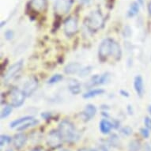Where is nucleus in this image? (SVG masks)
Wrapping results in <instances>:
<instances>
[{
	"label": "nucleus",
	"instance_id": "f257e3e1",
	"mask_svg": "<svg viewBox=\"0 0 151 151\" xmlns=\"http://www.w3.org/2000/svg\"><path fill=\"white\" fill-rule=\"evenodd\" d=\"M98 56L102 61L109 57H113L116 60H119L122 56V49L120 45L111 38H106L102 40L98 48Z\"/></svg>",
	"mask_w": 151,
	"mask_h": 151
},
{
	"label": "nucleus",
	"instance_id": "f03ea898",
	"mask_svg": "<svg viewBox=\"0 0 151 151\" xmlns=\"http://www.w3.org/2000/svg\"><path fill=\"white\" fill-rule=\"evenodd\" d=\"M59 132L63 140L67 142H75L80 139V134L71 122L63 119L59 125Z\"/></svg>",
	"mask_w": 151,
	"mask_h": 151
},
{
	"label": "nucleus",
	"instance_id": "7ed1b4c3",
	"mask_svg": "<svg viewBox=\"0 0 151 151\" xmlns=\"http://www.w3.org/2000/svg\"><path fill=\"white\" fill-rule=\"evenodd\" d=\"M104 25V17L101 13L96 10L92 11L86 17V26L92 32H97Z\"/></svg>",
	"mask_w": 151,
	"mask_h": 151
},
{
	"label": "nucleus",
	"instance_id": "20e7f679",
	"mask_svg": "<svg viewBox=\"0 0 151 151\" xmlns=\"http://www.w3.org/2000/svg\"><path fill=\"white\" fill-rule=\"evenodd\" d=\"M26 95L22 89L17 88H13L10 93V104L14 108H20L25 103Z\"/></svg>",
	"mask_w": 151,
	"mask_h": 151
},
{
	"label": "nucleus",
	"instance_id": "39448f33",
	"mask_svg": "<svg viewBox=\"0 0 151 151\" xmlns=\"http://www.w3.org/2000/svg\"><path fill=\"white\" fill-rule=\"evenodd\" d=\"M22 67L23 60H19V61L14 63L11 67H9V69L6 70V74H4V77H3V81H4V82L5 83H8L11 80L14 79L16 77V75L21 71V70L22 69Z\"/></svg>",
	"mask_w": 151,
	"mask_h": 151
},
{
	"label": "nucleus",
	"instance_id": "423d86ee",
	"mask_svg": "<svg viewBox=\"0 0 151 151\" xmlns=\"http://www.w3.org/2000/svg\"><path fill=\"white\" fill-rule=\"evenodd\" d=\"M74 0H55V12L57 14L63 15L69 12L73 6Z\"/></svg>",
	"mask_w": 151,
	"mask_h": 151
},
{
	"label": "nucleus",
	"instance_id": "0eeeda50",
	"mask_svg": "<svg viewBox=\"0 0 151 151\" xmlns=\"http://www.w3.org/2000/svg\"><path fill=\"white\" fill-rule=\"evenodd\" d=\"M78 25L76 17H67L63 24V30L67 37H72L78 31Z\"/></svg>",
	"mask_w": 151,
	"mask_h": 151
},
{
	"label": "nucleus",
	"instance_id": "6e6552de",
	"mask_svg": "<svg viewBox=\"0 0 151 151\" xmlns=\"http://www.w3.org/2000/svg\"><path fill=\"white\" fill-rule=\"evenodd\" d=\"M63 141L59 131H50L47 137V143L52 148H58L61 146Z\"/></svg>",
	"mask_w": 151,
	"mask_h": 151
},
{
	"label": "nucleus",
	"instance_id": "1a4fd4ad",
	"mask_svg": "<svg viewBox=\"0 0 151 151\" xmlns=\"http://www.w3.org/2000/svg\"><path fill=\"white\" fill-rule=\"evenodd\" d=\"M110 79V74L106 72L104 74L98 75L96 74L91 78V79L89 80L88 87H93L94 86H98V85H104L106 84Z\"/></svg>",
	"mask_w": 151,
	"mask_h": 151
},
{
	"label": "nucleus",
	"instance_id": "9d476101",
	"mask_svg": "<svg viewBox=\"0 0 151 151\" xmlns=\"http://www.w3.org/2000/svg\"><path fill=\"white\" fill-rule=\"evenodd\" d=\"M37 86H38V80L37 78L32 77L26 81V82L24 84L22 90L28 97L33 93V92L37 89Z\"/></svg>",
	"mask_w": 151,
	"mask_h": 151
},
{
	"label": "nucleus",
	"instance_id": "9b49d317",
	"mask_svg": "<svg viewBox=\"0 0 151 151\" xmlns=\"http://www.w3.org/2000/svg\"><path fill=\"white\" fill-rule=\"evenodd\" d=\"M134 89L135 90V93L138 95V97H142L144 95V82L143 78L141 75H137L134 78Z\"/></svg>",
	"mask_w": 151,
	"mask_h": 151
},
{
	"label": "nucleus",
	"instance_id": "f8f14e48",
	"mask_svg": "<svg viewBox=\"0 0 151 151\" xmlns=\"http://www.w3.org/2000/svg\"><path fill=\"white\" fill-rule=\"evenodd\" d=\"M82 68V66L81 63L78 62H71L65 66L64 72L67 74H78Z\"/></svg>",
	"mask_w": 151,
	"mask_h": 151
},
{
	"label": "nucleus",
	"instance_id": "ddd939ff",
	"mask_svg": "<svg viewBox=\"0 0 151 151\" xmlns=\"http://www.w3.org/2000/svg\"><path fill=\"white\" fill-rule=\"evenodd\" d=\"M27 142V136L24 133H17L13 138V144L15 148L21 149L25 146Z\"/></svg>",
	"mask_w": 151,
	"mask_h": 151
},
{
	"label": "nucleus",
	"instance_id": "4468645a",
	"mask_svg": "<svg viewBox=\"0 0 151 151\" xmlns=\"http://www.w3.org/2000/svg\"><path fill=\"white\" fill-rule=\"evenodd\" d=\"M97 109L95 105L89 104L85 107L84 111H82V116L84 117V119L88 121L95 116V115L97 114Z\"/></svg>",
	"mask_w": 151,
	"mask_h": 151
},
{
	"label": "nucleus",
	"instance_id": "2eb2a0df",
	"mask_svg": "<svg viewBox=\"0 0 151 151\" xmlns=\"http://www.w3.org/2000/svg\"><path fill=\"white\" fill-rule=\"evenodd\" d=\"M114 128V125L108 119H102L99 123L100 131L103 134H108Z\"/></svg>",
	"mask_w": 151,
	"mask_h": 151
},
{
	"label": "nucleus",
	"instance_id": "dca6fc26",
	"mask_svg": "<svg viewBox=\"0 0 151 151\" xmlns=\"http://www.w3.org/2000/svg\"><path fill=\"white\" fill-rule=\"evenodd\" d=\"M47 0H31L30 6L37 12H43L47 8Z\"/></svg>",
	"mask_w": 151,
	"mask_h": 151
},
{
	"label": "nucleus",
	"instance_id": "f3484780",
	"mask_svg": "<svg viewBox=\"0 0 151 151\" xmlns=\"http://www.w3.org/2000/svg\"><path fill=\"white\" fill-rule=\"evenodd\" d=\"M104 89H101V88H97V89H90L86 93H85L83 94V98L84 99H90V98H93V97H96L97 96H100V95H102V94L104 93Z\"/></svg>",
	"mask_w": 151,
	"mask_h": 151
},
{
	"label": "nucleus",
	"instance_id": "a211bd4d",
	"mask_svg": "<svg viewBox=\"0 0 151 151\" xmlns=\"http://www.w3.org/2000/svg\"><path fill=\"white\" fill-rule=\"evenodd\" d=\"M140 10V4L138 2H133L130 5L128 10H127V17H133L136 16Z\"/></svg>",
	"mask_w": 151,
	"mask_h": 151
},
{
	"label": "nucleus",
	"instance_id": "6ab92c4d",
	"mask_svg": "<svg viewBox=\"0 0 151 151\" xmlns=\"http://www.w3.org/2000/svg\"><path fill=\"white\" fill-rule=\"evenodd\" d=\"M33 119V117L30 116H26L21 117V118H18V119H15L13 122L10 123V127L11 128H15V127H18L21 125H22L24 123H25L28 120H30V119Z\"/></svg>",
	"mask_w": 151,
	"mask_h": 151
},
{
	"label": "nucleus",
	"instance_id": "aec40b11",
	"mask_svg": "<svg viewBox=\"0 0 151 151\" xmlns=\"http://www.w3.org/2000/svg\"><path fill=\"white\" fill-rule=\"evenodd\" d=\"M69 90L74 95L79 94L81 93V91H82L81 84L78 81H76V80H73V82H70L69 85Z\"/></svg>",
	"mask_w": 151,
	"mask_h": 151
},
{
	"label": "nucleus",
	"instance_id": "412c9836",
	"mask_svg": "<svg viewBox=\"0 0 151 151\" xmlns=\"http://www.w3.org/2000/svg\"><path fill=\"white\" fill-rule=\"evenodd\" d=\"M38 124H39V121H38L37 119L33 118V119H30V120H28V121H26L25 123H24L22 125H21V126H19L18 127H17V130L18 131H25V130L29 128V127L36 126V125H37Z\"/></svg>",
	"mask_w": 151,
	"mask_h": 151
},
{
	"label": "nucleus",
	"instance_id": "4be33fe9",
	"mask_svg": "<svg viewBox=\"0 0 151 151\" xmlns=\"http://www.w3.org/2000/svg\"><path fill=\"white\" fill-rule=\"evenodd\" d=\"M13 108L14 107L11 104H7V105L4 106V108L1 111V113H0V118L2 119L7 118L11 114V112L13 111Z\"/></svg>",
	"mask_w": 151,
	"mask_h": 151
},
{
	"label": "nucleus",
	"instance_id": "5701e85b",
	"mask_svg": "<svg viewBox=\"0 0 151 151\" xmlns=\"http://www.w3.org/2000/svg\"><path fill=\"white\" fill-rule=\"evenodd\" d=\"M142 146L138 140H132L128 144V151H141Z\"/></svg>",
	"mask_w": 151,
	"mask_h": 151
},
{
	"label": "nucleus",
	"instance_id": "b1692460",
	"mask_svg": "<svg viewBox=\"0 0 151 151\" xmlns=\"http://www.w3.org/2000/svg\"><path fill=\"white\" fill-rule=\"evenodd\" d=\"M63 77L62 74H53L52 77L47 80V83L50 85L55 84V83H58V82H60L61 80H63Z\"/></svg>",
	"mask_w": 151,
	"mask_h": 151
},
{
	"label": "nucleus",
	"instance_id": "393cba45",
	"mask_svg": "<svg viewBox=\"0 0 151 151\" xmlns=\"http://www.w3.org/2000/svg\"><path fill=\"white\" fill-rule=\"evenodd\" d=\"M12 141L13 139L10 136L6 135V134H2L0 136V146H2V147L3 146H5V145L10 144Z\"/></svg>",
	"mask_w": 151,
	"mask_h": 151
},
{
	"label": "nucleus",
	"instance_id": "a878e982",
	"mask_svg": "<svg viewBox=\"0 0 151 151\" xmlns=\"http://www.w3.org/2000/svg\"><path fill=\"white\" fill-rule=\"evenodd\" d=\"M92 71V67H82V70H80V72L78 73V76L81 78H85L88 76Z\"/></svg>",
	"mask_w": 151,
	"mask_h": 151
},
{
	"label": "nucleus",
	"instance_id": "bb28decb",
	"mask_svg": "<svg viewBox=\"0 0 151 151\" xmlns=\"http://www.w3.org/2000/svg\"><path fill=\"white\" fill-rule=\"evenodd\" d=\"M121 133L124 135H126V136H129V135H131L132 134V132H133V130L131 128V127L129 126H125L124 127H122L121 130Z\"/></svg>",
	"mask_w": 151,
	"mask_h": 151
},
{
	"label": "nucleus",
	"instance_id": "cd10ccee",
	"mask_svg": "<svg viewBox=\"0 0 151 151\" xmlns=\"http://www.w3.org/2000/svg\"><path fill=\"white\" fill-rule=\"evenodd\" d=\"M139 131H140V134L144 139H148L150 137V130L146 127H142V128H140Z\"/></svg>",
	"mask_w": 151,
	"mask_h": 151
},
{
	"label": "nucleus",
	"instance_id": "c85d7f7f",
	"mask_svg": "<svg viewBox=\"0 0 151 151\" xmlns=\"http://www.w3.org/2000/svg\"><path fill=\"white\" fill-rule=\"evenodd\" d=\"M4 37H5L6 40H11L14 37V32H13L12 30L8 29L4 32Z\"/></svg>",
	"mask_w": 151,
	"mask_h": 151
},
{
	"label": "nucleus",
	"instance_id": "c756f323",
	"mask_svg": "<svg viewBox=\"0 0 151 151\" xmlns=\"http://www.w3.org/2000/svg\"><path fill=\"white\" fill-rule=\"evenodd\" d=\"M144 124L147 129H149L151 131V117L146 116L144 119Z\"/></svg>",
	"mask_w": 151,
	"mask_h": 151
},
{
	"label": "nucleus",
	"instance_id": "7c9ffc66",
	"mask_svg": "<svg viewBox=\"0 0 151 151\" xmlns=\"http://www.w3.org/2000/svg\"><path fill=\"white\" fill-rule=\"evenodd\" d=\"M118 142H119V138H118L116 134H113V135L110 138V142H111V145H113V146L118 145Z\"/></svg>",
	"mask_w": 151,
	"mask_h": 151
},
{
	"label": "nucleus",
	"instance_id": "2f4dec72",
	"mask_svg": "<svg viewBox=\"0 0 151 151\" xmlns=\"http://www.w3.org/2000/svg\"><path fill=\"white\" fill-rule=\"evenodd\" d=\"M119 94L121 95L122 97H130V94H129V93L127 90H125V89H121L120 91H119Z\"/></svg>",
	"mask_w": 151,
	"mask_h": 151
},
{
	"label": "nucleus",
	"instance_id": "473e14b6",
	"mask_svg": "<svg viewBox=\"0 0 151 151\" xmlns=\"http://www.w3.org/2000/svg\"><path fill=\"white\" fill-rule=\"evenodd\" d=\"M127 113L129 115H133L134 114V109H133V107L131 104H128L127 107Z\"/></svg>",
	"mask_w": 151,
	"mask_h": 151
},
{
	"label": "nucleus",
	"instance_id": "72a5a7b5",
	"mask_svg": "<svg viewBox=\"0 0 151 151\" xmlns=\"http://www.w3.org/2000/svg\"><path fill=\"white\" fill-rule=\"evenodd\" d=\"M50 116H51V113L50 112H42V114H41V117L44 118L45 119H49Z\"/></svg>",
	"mask_w": 151,
	"mask_h": 151
},
{
	"label": "nucleus",
	"instance_id": "f704fd0d",
	"mask_svg": "<svg viewBox=\"0 0 151 151\" xmlns=\"http://www.w3.org/2000/svg\"><path fill=\"white\" fill-rule=\"evenodd\" d=\"M78 1L83 5H88L91 2V0H78Z\"/></svg>",
	"mask_w": 151,
	"mask_h": 151
},
{
	"label": "nucleus",
	"instance_id": "c9c22d12",
	"mask_svg": "<svg viewBox=\"0 0 151 151\" xmlns=\"http://www.w3.org/2000/svg\"><path fill=\"white\" fill-rule=\"evenodd\" d=\"M147 10H148L149 14H150V16L151 17V1L150 2H149L148 6H147Z\"/></svg>",
	"mask_w": 151,
	"mask_h": 151
},
{
	"label": "nucleus",
	"instance_id": "e433bc0d",
	"mask_svg": "<svg viewBox=\"0 0 151 151\" xmlns=\"http://www.w3.org/2000/svg\"><path fill=\"white\" fill-rule=\"evenodd\" d=\"M100 151H109V150L107 149L106 146H101V147H100Z\"/></svg>",
	"mask_w": 151,
	"mask_h": 151
},
{
	"label": "nucleus",
	"instance_id": "4c0bfd02",
	"mask_svg": "<svg viewBox=\"0 0 151 151\" xmlns=\"http://www.w3.org/2000/svg\"><path fill=\"white\" fill-rule=\"evenodd\" d=\"M147 111H148V113L151 116V104H149L148 107H147Z\"/></svg>",
	"mask_w": 151,
	"mask_h": 151
},
{
	"label": "nucleus",
	"instance_id": "58836bf2",
	"mask_svg": "<svg viewBox=\"0 0 151 151\" xmlns=\"http://www.w3.org/2000/svg\"><path fill=\"white\" fill-rule=\"evenodd\" d=\"M137 2L140 4V6H142L144 4V2H145V0H137Z\"/></svg>",
	"mask_w": 151,
	"mask_h": 151
},
{
	"label": "nucleus",
	"instance_id": "ea45409f",
	"mask_svg": "<svg viewBox=\"0 0 151 151\" xmlns=\"http://www.w3.org/2000/svg\"><path fill=\"white\" fill-rule=\"evenodd\" d=\"M6 22H5V21H3V22H1V28H3V26H4V25H6Z\"/></svg>",
	"mask_w": 151,
	"mask_h": 151
},
{
	"label": "nucleus",
	"instance_id": "a19ab883",
	"mask_svg": "<svg viewBox=\"0 0 151 151\" xmlns=\"http://www.w3.org/2000/svg\"><path fill=\"white\" fill-rule=\"evenodd\" d=\"M60 151H70V150H67V149H62V150Z\"/></svg>",
	"mask_w": 151,
	"mask_h": 151
},
{
	"label": "nucleus",
	"instance_id": "79ce46f5",
	"mask_svg": "<svg viewBox=\"0 0 151 151\" xmlns=\"http://www.w3.org/2000/svg\"><path fill=\"white\" fill-rule=\"evenodd\" d=\"M31 151H41V150H40V149H34V150H32Z\"/></svg>",
	"mask_w": 151,
	"mask_h": 151
},
{
	"label": "nucleus",
	"instance_id": "37998d69",
	"mask_svg": "<svg viewBox=\"0 0 151 151\" xmlns=\"http://www.w3.org/2000/svg\"><path fill=\"white\" fill-rule=\"evenodd\" d=\"M79 151H96V150H81Z\"/></svg>",
	"mask_w": 151,
	"mask_h": 151
},
{
	"label": "nucleus",
	"instance_id": "c03bdc74",
	"mask_svg": "<svg viewBox=\"0 0 151 151\" xmlns=\"http://www.w3.org/2000/svg\"><path fill=\"white\" fill-rule=\"evenodd\" d=\"M6 151H13V150L12 149H8V150H6Z\"/></svg>",
	"mask_w": 151,
	"mask_h": 151
}]
</instances>
